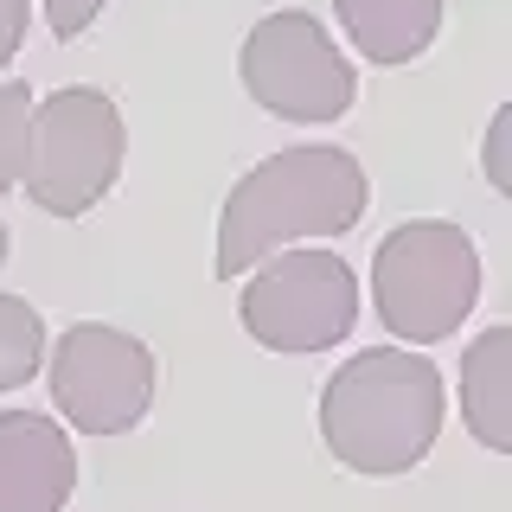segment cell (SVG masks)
Listing matches in <instances>:
<instances>
[{"mask_svg":"<svg viewBox=\"0 0 512 512\" xmlns=\"http://www.w3.org/2000/svg\"><path fill=\"white\" fill-rule=\"evenodd\" d=\"M237 77H244V90L256 103L269 109V116L282 122H340L352 109V90H359V77H352L346 52L333 45V32L314 20V13H269V20H256L244 32V52H237Z\"/></svg>","mask_w":512,"mask_h":512,"instance_id":"obj_6","label":"cell"},{"mask_svg":"<svg viewBox=\"0 0 512 512\" xmlns=\"http://www.w3.org/2000/svg\"><path fill=\"white\" fill-rule=\"evenodd\" d=\"M122 154L128 128L116 96L96 84H64L45 103H32L20 186L45 218H84L122 180Z\"/></svg>","mask_w":512,"mask_h":512,"instance_id":"obj_4","label":"cell"},{"mask_svg":"<svg viewBox=\"0 0 512 512\" xmlns=\"http://www.w3.org/2000/svg\"><path fill=\"white\" fill-rule=\"evenodd\" d=\"M480 301V250L448 218H410L372 250V308L404 346H442Z\"/></svg>","mask_w":512,"mask_h":512,"instance_id":"obj_3","label":"cell"},{"mask_svg":"<svg viewBox=\"0 0 512 512\" xmlns=\"http://www.w3.org/2000/svg\"><path fill=\"white\" fill-rule=\"evenodd\" d=\"M32 96L20 77H0V199L20 186V167H26V122H32Z\"/></svg>","mask_w":512,"mask_h":512,"instance_id":"obj_12","label":"cell"},{"mask_svg":"<svg viewBox=\"0 0 512 512\" xmlns=\"http://www.w3.org/2000/svg\"><path fill=\"white\" fill-rule=\"evenodd\" d=\"M52 410L84 436H128L154 410V346L109 320H77L52 340Z\"/></svg>","mask_w":512,"mask_h":512,"instance_id":"obj_7","label":"cell"},{"mask_svg":"<svg viewBox=\"0 0 512 512\" xmlns=\"http://www.w3.org/2000/svg\"><path fill=\"white\" fill-rule=\"evenodd\" d=\"M26 20H32L26 0H0V64H7V58L26 45Z\"/></svg>","mask_w":512,"mask_h":512,"instance_id":"obj_15","label":"cell"},{"mask_svg":"<svg viewBox=\"0 0 512 512\" xmlns=\"http://www.w3.org/2000/svg\"><path fill=\"white\" fill-rule=\"evenodd\" d=\"M39 7H45V26H52V39L71 45V39H84V32L96 26V13H103L109 0H39Z\"/></svg>","mask_w":512,"mask_h":512,"instance_id":"obj_14","label":"cell"},{"mask_svg":"<svg viewBox=\"0 0 512 512\" xmlns=\"http://www.w3.org/2000/svg\"><path fill=\"white\" fill-rule=\"evenodd\" d=\"M244 295H237V320L256 346L269 352H333L352 340L359 327V276L346 256L288 244L276 256H263L256 269H244Z\"/></svg>","mask_w":512,"mask_h":512,"instance_id":"obj_5","label":"cell"},{"mask_svg":"<svg viewBox=\"0 0 512 512\" xmlns=\"http://www.w3.org/2000/svg\"><path fill=\"white\" fill-rule=\"evenodd\" d=\"M7 250H13V237H7V224H0V263H7Z\"/></svg>","mask_w":512,"mask_h":512,"instance_id":"obj_16","label":"cell"},{"mask_svg":"<svg viewBox=\"0 0 512 512\" xmlns=\"http://www.w3.org/2000/svg\"><path fill=\"white\" fill-rule=\"evenodd\" d=\"M372 205L359 154L346 148H282L256 160L244 180L231 186L218 218V276L237 282L263 256L314 237H346Z\"/></svg>","mask_w":512,"mask_h":512,"instance_id":"obj_1","label":"cell"},{"mask_svg":"<svg viewBox=\"0 0 512 512\" xmlns=\"http://www.w3.org/2000/svg\"><path fill=\"white\" fill-rule=\"evenodd\" d=\"M442 372L410 346L352 352L320 391V436L346 474H410L442 436Z\"/></svg>","mask_w":512,"mask_h":512,"instance_id":"obj_2","label":"cell"},{"mask_svg":"<svg viewBox=\"0 0 512 512\" xmlns=\"http://www.w3.org/2000/svg\"><path fill=\"white\" fill-rule=\"evenodd\" d=\"M461 423L480 448L512 455V327H487L461 352Z\"/></svg>","mask_w":512,"mask_h":512,"instance_id":"obj_10","label":"cell"},{"mask_svg":"<svg viewBox=\"0 0 512 512\" xmlns=\"http://www.w3.org/2000/svg\"><path fill=\"white\" fill-rule=\"evenodd\" d=\"M45 365V320L32 301L0 295V391H20Z\"/></svg>","mask_w":512,"mask_h":512,"instance_id":"obj_11","label":"cell"},{"mask_svg":"<svg viewBox=\"0 0 512 512\" xmlns=\"http://www.w3.org/2000/svg\"><path fill=\"white\" fill-rule=\"evenodd\" d=\"M77 493V448L58 416L0 410V512H64Z\"/></svg>","mask_w":512,"mask_h":512,"instance_id":"obj_8","label":"cell"},{"mask_svg":"<svg viewBox=\"0 0 512 512\" xmlns=\"http://www.w3.org/2000/svg\"><path fill=\"white\" fill-rule=\"evenodd\" d=\"M506 154H512V109H493V122H487V148H480V167H487V186L512 192V173H506Z\"/></svg>","mask_w":512,"mask_h":512,"instance_id":"obj_13","label":"cell"},{"mask_svg":"<svg viewBox=\"0 0 512 512\" xmlns=\"http://www.w3.org/2000/svg\"><path fill=\"white\" fill-rule=\"evenodd\" d=\"M333 13L365 64H410L442 32V0H333Z\"/></svg>","mask_w":512,"mask_h":512,"instance_id":"obj_9","label":"cell"}]
</instances>
